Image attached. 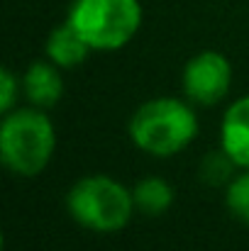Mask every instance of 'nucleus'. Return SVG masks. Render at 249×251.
<instances>
[{
	"label": "nucleus",
	"mask_w": 249,
	"mask_h": 251,
	"mask_svg": "<svg viewBox=\"0 0 249 251\" xmlns=\"http://www.w3.org/2000/svg\"><path fill=\"white\" fill-rule=\"evenodd\" d=\"M127 129L137 149L149 156L166 159L181 154L198 137V115L188 102L164 95L142 102Z\"/></svg>",
	"instance_id": "f257e3e1"
},
{
	"label": "nucleus",
	"mask_w": 249,
	"mask_h": 251,
	"mask_svg": "<svg viewBox=\"0 0 249 251\" xmlns=\"http://www.w3.org/2000/svg\"><path fill=\"white\" fill-rule=\"evenodd\" d=\"M56 149V129L42 107H15L2 115L0 159L15 176H39Z\"/></svg>",
	"instance_id": "f03ea898"
},
{
	"label": "nucleus",
	"mask_w": 249,
	"mask_h": 251,
	"mask_svg": "<svg viewBox=\"0 0 249 251\" xmlns=\"http://www.w3.org/2000/svg\"><path fill=\"white\" fill-rule=\"evenodd\" d=\"M66 207L74 222L98 234L125 229L137 210L132 190L110 176H85L76 180L69 188Z\"/></svg>",
	"instance_id": "7ed1b4c3"
},
{
	"label": "nucleus",
	"mask_w": 249,
	"mask_h": 251,
	"mask_svg": "<svg viewBox=\"0 0 249 251\" xmlns=\"http://www.w3.org/2000/svg\"><path fill=\"white\" fill-rule=\"evenodd\" d=\"M93 51L127 47L142 27L139 0H74L69 17Z\"/></svg>",
	"instance_id": "20e7f679"
},
{
	"label": "nucleus",
	"mask_w": 249,
	"mask_h": 251,
	"mask_svg": "<svg viewBox=\"0 0 249 251\" xmlns=\"http://www.w3.org/2000/svg\"><path fill=\"white\" fill-rule=\"evenodd\" d=\"M183 93L195 105H218L232 88V64L225 54L205 49L188 59L181 74Z\"/></svg>",
	"instance_id": "39448f33"
},
{
	"label": "nucleus",
	"mask_w": 249,
	"mask_h": 251,
	"mask_svg": "<svg viewBox=\"0 0 249 251\" xmlns=\"http://www.w3.org/2000/svg\"><path fill=\"white\" fill-rule=\"evenodd\" d=\"M220 147L240 168H249V95L235 100L220 125Z\"/></svg>",
	"instance_id": "423d86ee"
},
{
	"label": "nucleus",
	"mask_w": 249,
	"mask_h": 251,
	"mask_svg": "<svg viewBox=\"0 0 249 251\" xmlns=\"http://www.w3.org/2000/svg\"><path fill=\"white\" fill-rule=\"evenodd\" d=\"M22 90L34 107L49 110L64 95V78L52 61H34L22 76Z\"/></svg>",
	"instance_id": "0eeeda50"
},
{
	"label": "nucleus",
	"mask_w": 249,
	"mask_h": 251,
	"mask_svg": "<svg viewBox=\"0 0 249 251\" xmlns=\"http://www.w3.org/2000/svg\"><path fill=\"white\" fill-rule=\"evenodd\" d=\"M47 59L52 64H56L59 69H76L88 59V54L93 51L88 47V42L76 32V27L66 20L64 25L54 27L47 37Z\"/></svg>",
	"instance_id": "6e6552de"
},
{
	"label": "nucleus",
	"mask_w": 249,
	"mask_h": 251,
	"mask_svg": "<svg viewBox=\"0 0 249 251\" xmlns=\"http://www.w3.org/2000/svg\"><path fill=\"white\" fill-rule=\"evenodd\" d=\"M132 195H135V207L137 212L142 215H149V217H159L171 210L173 205V185L162 178V176H147L142 178L135 188H132Z\"/></svg>",
	"instance_id": "1a4fd4ad"
},
{
	"label": "nucleus",
	"mask_w": 249,
	"mask_h": 251,
	"mask_svg": "<svg viewBox=\"0 0 249 251\" xmlns=\"http://www.w3.org/2000/svg\"><path fill=\"white\" fill-rule=\"evenodd\" d=\"M225 205L235 220L249 225V168L225 185Z\"/></svg>",
	"instance_id": "9d476101"
},
{
	"label": "nucleus",
	"mask_w": 249,
	"mask_h": 251,
	"mask_svg": "<svg viewBox=\"0 0 249 251\" xmlns=\"http://www.w3.org/2000/svg\"><path fill=\"white\" fill-rule=\"evenodd\" d=\"M232 168H240L230 154L220 147V151H213L203 159V166H200V178L208 183V185H227L235 176H232Z\"/></svg>",
	"instance_id": "9b49d317"
},
{
	"label": "nucleus",
	"mask_w": 249,
	"mask_h": 251,
	"mask_svg": "<svg viewBox=\"0 0 249 251\" xmlns=\"http://www.w3.org/2000/svg\"><path fill=\"white\" fill-rule=\"evenodd\" d=\"M20 98V78L12 74V69H2L0 71V112H10L15 110V102Z\"/></svg>",
	"instance_id": "f8f14e48"
}]
</instances>
